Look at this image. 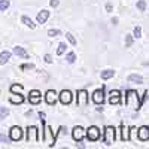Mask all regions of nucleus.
<instances>
[{
  "label": "nucleus",
  "mask_w": 149,
  "mask_h": 149,
  "mask_svg": "<svg viewBox=\"0 0 149 149\" xmlns=\"http://www.w3.org/2000/svg\"><path fill=\"white\" fill-rule=\"evenodd\" d=\"M21 90H22V85H12L10 86V93H17V91L19 93Z\"/></svg>",
  "instance_id": "nucleus-31"
},
{
  "label": "nucleus",
  "mask_w": 149,
  "mask_h": 149,
  "mask_svg": "<svg viewBox=\"0 0 149 149\" xmlns=\"http://www.w3.org/2000/svg\"><path fill=\"white\" fill-rule=\"evenodd\" d=\"M58 98H60V102L63 103V104H69L72 102V93L69 90H63V91L60 93Z\"/></svg>",
  "instance_id": "nucleus-12"
},
{
  "label": "nucleus",
  "mask_w": 149,
  "mask_h": 149,
  "mask_svg": "<svg viewBox=\"0 0 149 149\" xmlns=\"http://www.w3.org/2000/svg\"><path fill=\"white\" fill-rule=\"evenodd\" d=\"M21 21H22L24 24H26L27 27H30V29H34V27H36V24H34V22L31 21V18H29L27 15H24V17L21 18Z\"/></svg>",
  "instance_id": "nucleus-21"
},
{
  "label": "nucleus",
  "mask_w": 149,
  "mask_h": 149,
  "mask_svg": "<svg viewBox=\"0 0 149 149\" xmlns=\"http://www.w3.org/2000/svg\"><path fill=\"white\" fill-rule=\"evenodd\" d=\"M9 113V110L5 107V106H2V107H0V119H5V116Z\"/></svg>",
  "instance_id": "nucleus-29"
},
{
  "label": "nucleus",
  "mask_w": 149,
  "mask_h": 149,
  "mask_svg": "<svg viewBox=\"0 0 149 149\" xmlns=\"http://www.w3.org/2000/svg\"><path fill=\"white\" fill-rule=\"evenodd\" d=\"M39 118L40 119H45V113H43V112H39Z\"/></svg>",
  "instance_id": "nucleus-37"
},
{
  "label": "nucleus",
  "mask_w": 149,
  "mask_h": 149,
  "mask_svg": "<svg viewBox=\"0 0 149 149\" xmlns=\"http://www.w3.org/2000/svg\"><path fill=\"white\" fill-rule=\"evenodd\" d=\"M10 60V52L9 51H2V55H0V64H6Z\"/></svg>",
  "instance_id": "nucleus-19"
},
{
  "label": "nucleus",
  "mask_w": 149,
  "mask_h": 149,
  "mask_svg": "<svg viewBox=\"0 0 149 149\" xmlns=\"http://www.w3.org/2000/svg\"><path fill=\"white\" fill-rule=\"evenodd\" d=\"M133 34H125V48H130L133 45Z\"/></svg>",
  "instance_id": "nucleus-23"
},
{
  "label": "nucleus",
  "mask_w": 149,
  "mask_h": 149,
  "mask_svg": "<svg viewBox=\"0 0 149 149\" xmlns=\"http://www.w3.org/2000/svg\"><path fill=\"white\" fill-rule=\"evenodd\" d=\"M103 142H104L107 146H112V145H113V142H115V128H113V127L107 125V127L104 128Z\"/></svg>",
  "instance_id": "nucleus-2"
},
{
  "label": "nucleus",
  "mask_w": 149,
  "mask_h": 149,
  "mask_svg": "<svg viewBox=\"0 0 149 149\" xmlns=\"http://www.w3.org/2000/svg\"><path fill=\"white\" fill-rule=\"evenodd\" d=\"M100 76H102L103 81H107V79H110V78L115 76V72H113V70H104V72H102Z\"/></svg>",
  "instance_id": "nucleus-20"
},
{
  "label": "nucleus",
  "mask_w": 149,
  "mask_h": 149,
  "mask_svg": "<svg viewBox=\"0 0 149 149\" xmlns=\"http://www.w3.org/2000/svg\"><path fill=\"white\" fill-rule=\"evenodd\" d=\"M40 100H42V94H40V91H37V90L30 91L29 102H30L31 104H39V103H40Z\"/></svg>",
  "instance_id": "nucleus-9"
},
{
  "label": "nucleus",
  "mask_w": 149,
  "mask_h": 149,
  "mask_svg": "<svg viewBox=\"0 0 149 149\" xmlns=\"http://www.w3.org/2000/svg\"><path fill=\"white\" fill-rule=\"evenodd\" d=\"M112 24H113V26H116V24H118V18H116V17L112 18Z\"/></svg>",
  "instance_id": "nucleus-35"
},
{
  "label": "nucleus",
  "mask_w": 149,
  "mask_h": 149,
  "mask_svg": "<svg viewBox=\"0 0 149 149\" xmlns=\"http://www.w3.org/2000/svg\"><path fill=\"white\" fill-rule=\"evenodd\" d=\"M9 102L12 103V104H21L22 102H24V97L21 95V94H14V93H12V95L9 97Z\"/></svg>",
  "instance_id": "nucleus-17"
},
{
  "label": "nucleus",
  "mask_w": 149,
  "mask_h": 149,
  "mask_svg": "<svg viewBox=\"0 0 149 149\" xmlns=\"http://www.w3.org/2000/svg\"><path fill=\"white\" fill-rule=\"evenodd\" d=\"M137 9L140 12H145V9H146V2H145V0H139V2H137Z\"/></svg>",
  "instance_id": "nucleus-27"
},
{
  "label": "nucleus",
  "mask_w": 149,
  "mask_h": 149,
  "mask_svg": "<svg viewBox=\"0 0 149 149\" xmlns=\"http://www.w3.org/2000/svg\"><path fill=\"white\" fill-rule=\"evenodd\" d=\"M121 102V93L119 91H110V97H109V103L110 104H118Z\"/></svg>",
  "instance_id": "nucleus-16"
},
{
  "label": "nucleus",
  "mask_w": 149,
  "mask_h": 149,
  "mask_svg": "<svg viewBox=\"0 0 149 149\" xmlns=\"http://www.w3.org/2000/svg\"><path fill=\"white\" fill-rule=\"evenodd\" d=\"M66 60H67V63H74V60H76V54H74V52H69L66 55Z\"/></svg>",
  "instance_id": "nucleus-25"
},
{
  "label": "nucleus",
  "mask_w": 149,
  "mask_h": 149,
  "mask_svg": "<svg viewBox=\"0 0 149 149\" xmlns=\"http://www.w3.org/2000/svg\"><path fill=\"white\" fill-rule=\"evenodd\" d=\"M137 137H139L142 142H146V140H149V127H146V125H142V127L137 130Z\"/></svg>",
  "instance_id": "nucleus-11"
},
{
  "label": "nucleus",
  "mask_w": 149,
  "mask_h": 149,
  "mask_svg": "<svg viewBox=\"0 0 149 149\" xmlns=\"http://www.w3.org/2000/svg\"><path fill=\"white\" fill-rule=\"evenodd\" d=\"M49 5H51L52 8H57V6H58V0H51V2H49Z\"/></svg>",
  "instance_id": "nucleus-34"
},
{
  "label": "nucleus",
  "mask_w": 149,
  "mask_h": 149,
  "mask_svg": "<svg viewBox=\"0 0 149 149\" xmlns=\"http://www.w3.org/2000/svg\"><path fill=\"white\" fill-rule=\"evenodd\" d=\"M93 102H94L95 104H103V102H104V88L95 90V91L93 93Z\"/></svg>",
  "instance_id": "nucleus-7"
},
{
  "label": "nucleus",
  "mask_w": 149,
  "mask_h": 149,
  "mask_svg": "<svg viewBox=\"0 0 149 149\" xmlns=\"http://www.w3.org/2000/svg\"><path fill=\"white\" fill-rule=\"evenodd\" d=\"M72 136H73V139H74V142H82L84 140V137L86 136V131L81 127V125H76L73 128V131H72Z\"/></svg>",
  "instance_id": "nucleus-5"
},
{
  "label": "nucleus",
  "mask_w": 149,
  "mask_h": 149,
  "mask_svg": "<svg viewBox=\"0 0 149 149\" xmlns=\"http://www.w3.org/2000/svg\"><path fill=\"white\" fill-rule=\"evenodd\" d=\"M66 48H67V45H66L64 42H61V43L58 45V49H57V55H63V54L66 52Z\"/></svg>",
  "instance_id": "nucleus-22"
},
{
  "label": "nucleus",
  "mask_w": 149,
  "mask_h": 149,
  "mask_svg": "<svg viewBox=\"0 0 149 149\" xmlns=\"http://www.w3.org/2000/svg\"><path fill=\"white\" fill-rule=\"evenodd\" d=\"M66 37H67V40H69L72 45H76V43H78V40L74 39V36H73L72 33H66Z\"/></svg>",
  "instance_id": "nucleus-26"
},
{
  "label": "nucleus",
  "mask_w": 149,
  "mask_h": 149,
  "mask_svg": "<svg viewBox=\"0 0 149 149\" xmlns=\"http://www.w3.org/2000/svg\"><path fill=\"white\" fill-rule=\"evenodd\" d=\"M106 9L110 12V10H112V5H110V3H107V5H106Z\"/></svg>",
  "instance_id": "nucleus-38"
},
{
  "label": "nucleus",
  "mask_w": 149,
  "mask_h": 149,
  "mask_svg": "<svg viewBox=\"0 0 149 149\" xmlns=\"http://www.w3.org/2000/svg\"><path fill=\"white\" fill-rule=\"evenodd\" d=\"M31 69H34V64H33V63H30V64H22V66H21V70H31Z\"/></svg>",
  "instance_id": "nucleus-32"
},
{
  "label": "nucleus",
  "mask_w": 149,
  "mask_h": 149,
  "mask_svg": "<svg viewBox=\"0 0 149 149\" xmlns=\"http://www.w3.org/2000/svg\"><path fill=\"white\" fill-rule=\"evenodd\" d=\"M12 52H14L15 55H18V57H21V58H24V60H27V58H29V52H27L22 46H14Z\"/></svg>",
  "instance_id": "nucleus-14"
},
{
  "label": "nucleus",
  "mask_w": 149,
  "mask_h": 149,
  "mask_svg": "<svg viewBox=\"0 0 149 149\" xmlns=\"http://www.w3.org/2000/svg\"><path fill=\"white\" fill-rule=\"evenodd\" d=\"M2 142H3V143H5V142H6V143H9V139H6V137H5V136L2 134Z\"/></svg>",
  "instance_id": "nucleus-36"
},
{
  "label": "nucleus",
  "mask_w": 149,
  "mask_h": 149,
  "mask_svg": "<svg viewBox=\"0 0 149 149\" xmlns=\"http://www.w3.org/2000/svg\"><path fill=\"white\" fill-rule=\"evenodd\" d=\"M43 58H45V61H46V63H48V64H51V63H52V57H51V55H49V54H46V55H45Z\"/></svg>",
  "instance_id": "nucleus-33"
},
{
  "label": "nucleus",
  "mask_w": 149,
  "mask_h": 149,
  "mask_svg": "<svg viewBox=\"0 0 149 149\" xmlns=\"http://www.w3.org/2000/svg\"><path fill=\"white\" fill-rule=\"evenodd\" d=\"M86 103H88V93L85 90H79L78 91V106L85 107Z\"/></svg>",
  "instance_id": "nucleus-8"
},
{
  "label": "nucleus",
  "mask_w": 149,
  "mask_h": 149,
  "mask_svg": "<svg viewBox=\"0 0 149 149\" xmlns=\"http://www.w3.org/2000/svg\"><path fill=\"white\" fill-rule=\"evenodd\" d=\"M9 137H10V140L12 142H18V140H21L22 139V130L19 128V127H12L10 128V131H9Z\"/></svg>",
  "instance_id": "nucleus-6"
},
{
  "label": "nucleus",
  "mask_w": 149,
  "mask_h": 149,
  "mask_svg": "<svg viewBox=\"0 0 149 149\" xmlns=\"http://www.w3.org/2000/svg\"><path fill=\"white\" fill-rule=\"evenodd\" d=\"M39 139H40V136H39V131H37V127H34V125L27 127V142L34 143Z\"/></svg>",
  "instance_id": "nucleus-3"
},
{
  "label": "nucleus",
  "mask_w": 149,
  "mask_h": 149,
  "mask_svg": "<svg viewBox=\"0 0 149 149\" xmlns=\"http://www.w3.org/2000/svg\"><path fill=\"white\" fill-rule=\"evenodd\" d=\"M45 102L48 104H55L57 103V93L54 90H48L45 94Z\"/></svg>",
  "instance_id": "nucleus-13"
},
{
  "label": "nucleus",
  "mask_w": 149,
  "mask_h": 149,
  "mask_svg": "<svg viewBox=\"0 0 149 149\" xmlns=\"http://www.w3.org/2000/svg\"><path fill=\"white\" fill-rule=\"evenodd\" d=\"M128 81L133 82V84H137V85H142V84H143V78L140 76V74H136V73H131V74H130Z\"/></svg>",
  "instance_id": "nucleus-18"
},
{
  "label": "nucleus",
  "mask_w": 149,
  "mask_h": 149,
  "mask_svg": "<svg viewBox=\"0 0 149 149\" xmlns=\"http://www.w3.org/2000/svg\"><path fill=\"white\" fill-rule=\"evenodd\" d=\"M86 139H88L90 142H95V140L100 139V130H98V127L91 125L88 130H86Z\"/></svg>",
  "instance_id": "nucleus-4"
},
{
  "label": "nucleus",
  "mask_w": 149,
  "mask_h": 149,
  "mask_svg": "<svg viewBox=\"0 0 149 149\" xmlns=\"http://www.w3.org/2000/svg\"><path fill=\"white\" fill-rule=\"evenodd\" d=\"M60 33H61V31H60L58 29H51V30L48 31V36H49V37H55V36H58Z\"/></svg>",
  "instance_id": "nucleus-28"
},
{
  "label": "nucleus",
  "mask_w": 149,
  "mask_h": 149,
  "mask_svg": "<svg viewBox=\"0 0 149 149\" xmlns=\"http://www.w3.org/2000/svg\"><path fill=\"white\" fill-rule=\"evenodd\" d=\"M133 36H134V37H142V29H140V27H134Z\"/></svg>",
  "instance_id": "nucleus-30"
},
{
  "label": "nucleus",
  "mask_w": 149,
  "mask_h": 149,
  "mask_svg": "<svg viewBox=\"0 0 149 149\" xmlns=\"http://www.w3.org/2000/svg\"><path fill=\"white\" fill-rule=\"evenodd\" d=\"M9 8V0H0V10L5 12Z\"/></svg>",
  "instance_id": "nucleus-24"
},
{
  "label": "nucleus",
  "mask_w": 149,
  "mask_h": 149,
  "mask_svg": "<svg viewBox=\"0 0 149 149\" xmlns=\"http://www.w3.org/2000/svg\"><path fill=\"white\" fill-rule=\"evenodd\" d=\"M48 18H49V10H46V9H42L39 14H37V17H36V19H37L39 24H45L48 21Z\"/></svg>",
  "instance_id": "nucleus-15"
},
{
  "label": "nucleus",
  "mask_w": 149,
  "mask_h": 149,
  "mask_svg": "<svg viewBox=\"0 0 149 149\" xmlns=\"http://www.w3.org/2000/svg\"><path fill=\"white\" fill-rule=\"evenodd\" d=\"M43 139L49 143V146H54L55 137L52 136V130H51V127H49V125H45V136H43Z\"/></svg>",
  "instance_id": "nucleus-10"
},
{
  "label": "nucleus",
  "mask_w": 149,
  "mask_h": 149,
  "mask_svg": "<svg viewBox=\"0 0 149 149\" xmlns=\"http://www.w3.org/2000/svg\"><path fill=\"white\" fill-rule=\"evenodd\" d=\"M125 104L134 110H139L140 106H142V102H139V97H137V93L130 90L127 91V97H125Z\"/></svg>",
  "instance_id": "nucleus-1"
}]
</instances>
